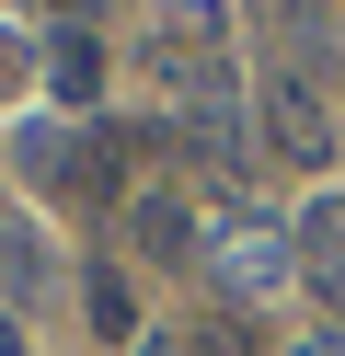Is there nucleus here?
Masks as SVG:
<instances>
[{
    "mask_svg": "<svg viewBox=\"0 0 345 356\" xmlns=\"http://www.w3.org/2000/svg\"><path fill=\"white\" fill-rule=\"evenodd\" d=\"M207 276H219V299H276L299 276V241L276 218H219L207 230Z\"/></svg>",
    "mask_w": 345,
    "mask_h": 356,
    "instance_id": "1",
    "label": "nucleus"
},
{
    "mask_svg": "<svg viewBox=\"0 0 345 356\" xmlns=\"http://www.w3.org/2000/svg\"><path fill=\"white\" fill-rule=\"evenodd\" d=\"M265 138L288 149V161H322V149H334V127H322V104H299V92H276V104H265Z\"/></svg>",
    "mask_w": 345,
    "mask_h": 356,
    "instance_id": "2",
    "label": "nucleus"
},
{
    "mask_svg": "<svg viewBox=\"0 0 345 356\" xmlns=\"http://www.w3.org/2000/svg\"><path fill=\"white\" fill-rule=\"evenodd\" d=\"M35 287H46V241L23 230V218H0V310H12V299H35Z\"/></svg>",
    "mask_w": 345,
    "mask_h": 356,
    "instance_id": "3",
    "label": "nucleus"
},
{
    "mask_svg": "<svg viewBox=\"0 0 345 356\" xmlns=\"http://www.w3.org/2000/svg\"><path fill=\"white\" fill-rule=\"evenodd\" d=\"M127 241H138V253H184V241H196V218H184V195H138Z\"/></svg>",
    "mask_w": 345,
    "mask_h": 356,
    "instance_id": "4",
    "label": "nucleus"
},
{
    "mask_svg": "<svg viewBox=\"0 0 345 356\" xmlns=\"http://www.w3.org/2000/svg\"><path fill=\"white\" fill-rule=\"evenodd\" d=\"M46 70H58V92H69V104H92V81H104V47H92V35H58V58H46Z\"/></svg>",
    "mask_w": 345,
    "mask_h": 356,
    "instance_id": "5",
    "label": "nucleus"
},
{
    "mask_svg": "<svg viewBox=\"0 0 345 356\" xmlns=\"http://www.w3.org/2000/svg\"><path fill=\"white\" fill-rule=\"evenodd\" d=\"M92 322H104V333H138V299H127V276H104V287H92Z\"/></svg>",
    "mask_w": 345,
    "mask_h": 356,
    "instance_id": "6",
    "label": "nucleus"
},
{
    "mask_svg": "<svg viewBox=\"0 0 345 356\" xmlns=\"http://www.w3.org/2000/svg\"><path fill=\"white\" fill-rule=\"evenodd\" d=\"M0 356H23V322H12V310H0Z\"/></svg>",
    "mask_w": 345,
    "mask_h": 356,
    "instance_id": "7",
    "label": "nucleus"
},
{
    "mask_svg": "<svg viewBox=\"0 0 345 356\" xmlns=\"http://www.w3.org/2000/svg\"><path fill=\"white\" fill-rule=\"evenodd\" d=\"M288 356H345V345H334V333H311V345H288Z\"/></svg>",
    "mask_w": 345,
    "mask_h": 356,
    "instance_id": "8",
    "label": "nucleus"
},
{
    "mask_svg": "<svg viewBox=\"0 0 345 356\" xmlns=\"http://www.w3.org/2000/svg\"><path fill=\"white\" fill-rule=\"evenodd\" d=\"M138 356H184V345H173V333H150V345H138Z\"/></svg>",
    "mask_w": 345,
    "mask_h": 356,
    "instance_id": "9",
    "label": "nucleus"
}]
</instances>
